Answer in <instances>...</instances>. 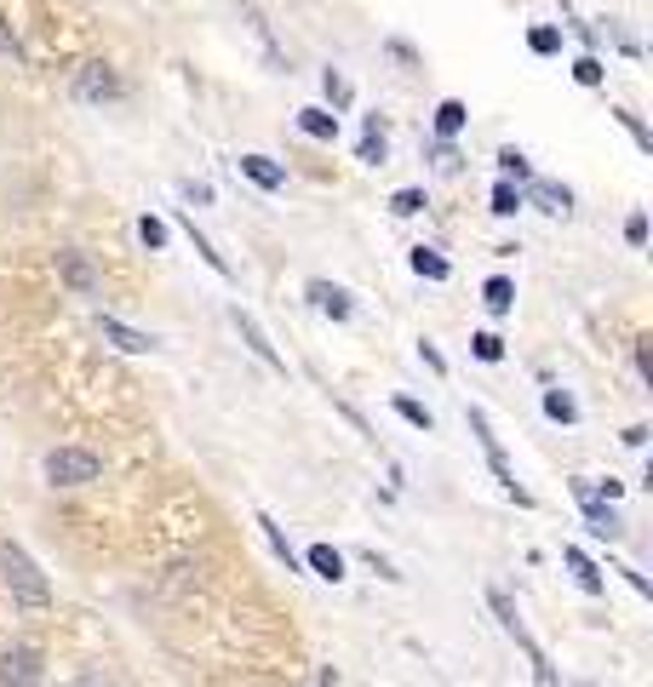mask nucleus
<instances>
[{
    "instance_id": "nucleus-1",
    "label": "nucleus",
    "mask_w": 653,
    "mask_h": 687,
    "mask_svg": "<svg viewBox=\"0 0 653 687\" xmlns=\"http://www.w3.org/2000/svg\"><path fill=\"white\" fill-rule=\"evenodd\" d=\"M0 579H7V591L18 607H53V584L46 573L35 568V556L23 550L18 539H0Z\"/></svg>"
},
{
    "instance_id": "nucleus-2",
    "label": "nucleus",
    "mask_w": 653,
    "mask_h": 687,
    "mask_svg": "<svg viewBox=\"0 0 653 687\" xmlns=\"http://www.w3.org/2000/svg\"><path fill=\"white\" fill-rule=\"evenodd\" d=\"M98 476H104V458L92 447H53L46 453V481H53V488H92Z\"/></svg>"
},
{
    "instance_id": "nucleus-3",
    "label": "nucleus",
    "mask_w": 653,
    "mask_h": 687,
    "mask_svg": "<svg viewBox=\"0 0 653 687\" xmlns=\"http://www.w3.org/2000/svg\"><path fill=\"white\" fill-rule=\"evenodd\" d=\"M465 424L476 430V442H482V453H488V465H493V476H499V488H505L516 504H522V511H527V504H534V493H527V488H516V470H511V458H505V447H499V436H493V424H488V413H482V407H465Z\"/></svg>"
},
{
    "instance_id": "nucleus-4",
    "label": "nucleus",
    "mask_w": 653,
    "mask_h": 687,
    "mask_svg": "<svg viewBox=\"0 0 653 687\" xmlns=\"http://www.w3.org/2000/svg\"><path fill=\"white\" fill-rule=\"evenodd\" d=\"M69 92H75V104H98V110H104V104H115V98L127 92V87H121L115 64H104V58H87L81 69L69 75Z\"/></svg>"
},
{
    "instance_id": "nucleus-5",
    "label": "nucleus",
    "mask_w": 653,
    "mask_h": 687,
    "mask_svg": "<svg viewBox=\"0 0 653 687\" xmlns=\"http://www.w3.org/2000/svg\"><path fill=\"white\" fill-rule=\"evenodd\" d=\"M41 682H46V659H41V648L12 642L7 653H0V687H41Z\"/></svg>"
},
{
    "instance_id": "nucleus-6",
    "label": "nucleus",
    "mask_w": 653,
    "mask_h": 687,
    "mask_svg": "<svg viewBox=\"0 0 653 687\" xmlns=\"http://www.w3.org/2000/svg\"><path fill=\"white\" fill-rule=\"evenodd\" d=\"M58 282H64L75 298H98V293H104V275H98V264L87 259L81 247H64V252H58Z\"/></svg>"
},
{
    "instance_id": "nucleus-7",
    "label": "nucleus",
    "mask_w": 653,
    "mask_h": 687,
    "mask_svg": "<svg viewBox=\"0 0 653 687\" xmlns=\"http://www.w3.org/2000/svg\"><path fill=\"white\" fill-rule=\"evenodd\" d=\"M230 327H236V333H241V344H247V350H253V355H259V362H264L270 373H282V378H287V355H282V350H275V344H270V333H264V327H259L253 316H247V310H241V304H236V310H230Z\"/></svg>"
},
{
    "instance_id": "nucleus-8",
    "label": "nucleus",
    "mask_w": 653,
    "mask_h": 687,
    "mask_svg": "<svg viewBox=\"0 0 653 687\" xmlns=\"http://www.w3.org/2000/svg\"><path fill=\"white\" fill-rule=\"evenodd\" d=\"M98 333H104L115 350H127V355H149L161 339L156 333H138V327H127V321H115V316H98Z\"/></svg>"
},
{
    "instance_id": "nucleus-9",
    "label": "nucleus",
    "mask_w": 653,
    "mask_h": 687,
    "mask_svg": "<svg viewBox=\"0 0 653 687\" xmlns=\"http://www.w3.org/2000/svg\"><path fill=\"white\" fill-rule=\"evenodd\" d=\"M236 167H241V178H247V184H259L264 195L287 190V167H282V161H270V156H241Z\"/></svg>"
},
{
    "instance_id": "nucleus-10",
    "label": "nucleus",
    "mask_w": 653,
    "mask_h": 687,
    "mask_svg": "<svg viewBox=\"0 0 653 687\" xmlns=\"http://www.w3.org/2000/svg\"><path fill=\"white\" fill-rule=\"evenodd\" d=\"M580 511H585V527H591V539H625V522L614 504H602V499H580Z\"/></svg>"
},
{
    "instance_id": "nucleus-11",
    "label": "nucleus",
    "mask_w": 653,
    "mask_h": 687,
    "mask_svg": "<svg viewBox=\"0 0 653 687\" xmlns=\"http://www.w3.org/2000/svg\"><path fill=\"white\" fill-rule=\"evenodd\" d=\"M305 293H310V304H316V310H321V316H333V321H350V316H356V304H350V293H344V287H333V282H310Z\"/></svg>"
},
{
    "instance_id": "nucleus-12",
    "label": "nucleus",
    "mask_w": 653,
    "mask_h": 687,
    "mask_svg": "<svg viewBox=\"0 0 653 687\" xmlns=\"http://www.w3.org/2000/svg\"><path fill=\"white\" fill-rule=\"evenodd\" d=\"M562 562H568V573H573V579H580V591H585V596H602V591H608V579L596 573V562H591V556H585L580 545H568V550H562Z\"/></svg>"
},
{
    "instance_id": "nucleus-13",
    "label": "nucleus",
    "mask_w": 653,
    "mask_h": 687,
    "mask_svg": "<svg viewBox=\"0 0 653 687\" xmlns=\"http://www.w3.org/2000/svg\"><path fill=\"white\" fill-rule=\"evenodd\" d=\"M298 562H305L316 579H326V584H339V579H344V556H339L333 545H310L305 556H298Z\"/></svg>"
},
{
    "instance_id": "nucleus-14",
    "label": "nucleus",
    "mask_w": 653,
    "mask_h": 687,
    "mask_svg": "<svg viewBox=\"0 0 653 687\" xmlns=\"http://www.w3.org/2000/svg\"><path fill=\"white\" fill-rule=\"evenodd\" d=\"M298 133H305V138H321V144H333V138H339V115H333V110H321V104H310V110H298Z\"/></svg>"
},
{
    "instance_id": "nucleus-15",
    "label": "nucleus",
    "mask_w": 653,
    "mask_h": 687,
    "mask_svg": "<svg viewBox=\"0 0 653 687\" xmlns=\"http://www.w3.org/2000/svg\"><path fill=\"white\" fill-rule=\"evenodd\" d=\"M436 138H459L465 133V126H470V110H465V98H442V104H436Z\"/></svg>"
},
{
    "instance_id": "nucleus-16",
    "label": "nucleus",
    "mask_w": 653,
    "mask_h": 687,
    "mask_svg": "<svg viewBox=\"0 0 653 687\" xmlns=\"http://www.w3.org/2000/svg\"><path fill=\"white\" fill-rule=\"evenodd\" d=\"M408 264H413V275H424V282H454V264H447L436 247H413Z\"/></svg>"
},
{
    "instance_id": "nucleus-17",
    "label": "nucleus",
    "mask_w": 653,
    "mask_h": 687,
    "mask_svg": "<svg viewBox=\"0 0 653 687\" xmlns=\"http://www.w3.org/2000/svg\"><path fill=\"white\" fill-rule=\"evenodd\" d=\"M179 224H184V236H190V247L201 252V264H207L213 275H224V282H230V259H224V252H218V247H213L207 236H201V229H195V218H179Z\"/></svg>"
},
{
    "instance_id": "nucleus-18",
    "label": "nucleus",
    "mask_w": 653,
    "mask_h": 687,
    "mask_svg": "<svg viewBox=\"0 0 653 687\" xmlns=\"http://www.w3.org/2000/svg\"><path fill=\"white\" fill-rule=\"evenodd\" d=\"M259 527H264V545L275 550V556H282V562H287V573H305V562H298V556H293V545H287V533H282V522H275L270 511H259Z\"/></svg>"
},
{
    "instance_id": "nucleus-19",
    "label": "nucleus",
    "mask_w": 653,
    "mask_h": 687,
    "mask_svg": "<svg viewBox=\"0 0 653 687\" xmlns=\"http://www.w3.org/2000/svg\"><path fill=\"white\" fill-rule=\"evenodd\" d=\"M482 304H488L493 316H511V310H516V282H511V275H488Z\"/></svg>"
},
{
    "instance_id": "nucleus-20",
    "label": "nucleus",
    "mask_w": 653,
    "mask_h": 687,
    "mask_svg": "<svg viewBox=\"0 0 653 687\" xmlns=\"http://www.w3.org/2000/svg\"><path fill=\"white\" fill-rule=\"evenodd\" d=\"M534 201H539L550 218H568V213H573V195H568L562 184H550V178H534Z\"/></svg>"
},
{
    "instance_id": "nucleus-21",
    "label": "nucleus",
    "mask_w": 653,
    "mask_h": 687,
    "mask_svg": "<svg viewBox=\"0 0 653 687\" xmlns=\"http://www.w3.org/2000/svg\"><path fill=\"white\" fill-rule=\"evenodd\" d=\"M356 156H362L367 167H385V161H390V144H385L379 115H367V133H362V149H356Z\"/></svg>"
},
{
    "instance_id": "nucleus-22",
    "label": "nucleus",
    "mask_w": 653,
    "mask_h": 687,
    "mask_svg": "<svg viewBox=\"0 0 653 687\" xmlns=\"http://www.w3.org/2000/svg\"><path fill=\"white\" fill-rule=\"evenodd\" d=\"M545 419L550 424H580V401L568 390H545Z\"/></svg>"
},
{
    "instance_id": "nucleus-23",
    "label": "nucleus",
    "mask_w": 653,
    "mask_h": 687,
    "mask_svg": "<svg viewBox=\"0 0 653 687\" xmlns=\"http://www.w3.org/2000/svg\"><path fill=\"white\" fill-rule=\"evenodd\" d=\"M138 241H144V252H167V241H172V229H167V218H156V213H144V218H138Z\"/></svg>"
},
{
    "instance_id": "nucleus-24",
    "label": "nucleus",
    "mask_w": 653,
    "mask_h": 687,
    "mask_svg": "<svg viewBox=\"0 0 653 687\" xmlns=\"http://www.w3.org/2000/svg\"><path fill=\"white\" fill-rule=\"evenodd\" d=\"M527 207V195L516 190V184H505V178H499V184H493V218H516Z\"/></svg>"
},
{
    "instance_id": "nucleus-25",
    "label": "nucleus",
    "mask_w": 653,
    "mask_h": 687,
    "mask_svg": "<svg viewBox=\"0 0 653 687\" xmlns=\"http://www.w3.org/2000/svg\"><path fill=\"white\" fill-rule=\"evenodd\" d=\"M527 53H534V58H557L562 53V30H550V23L527 30Z\"/></svg>"
},
{
    "instance_id": "nucleus-26",
    "label": "nucleus",
    "mask_w": 653,
    "mask_h": 687,
    "mask_svg": "<svg viewBox=\"0 0 653 687\" xmlns=\"http://www.w3.org/2000/svg\"><path fill=\"white\" fill-rule=\"evenodd\" d=\"M390 407H396V413L408 419L413 430H424V436H431V430H436V419H431V407H424V401H413V396H396Z\"/></svg>"
},
{
    "instance_id": "nucleus-27",
    "label": "nucleus",
    "mask_w": 653,
    "mask_h": 687,
    "mask_svg": "<svg viewBox=\"0 0 653 687\" xmlns=\"http://www.w3.org/2000/svg\"><path fill=\"white\" fill-rule=\"evenodd\" d=\"M499 172H505V184H511V178H522V184H534V167H527V156H522V149H499Z\"/></svg>"
},
{
    "instance_id": "nucleus-28",
    "label": "nucleus",
    "mask_w": 653,
    "mask_h": 687,
    "mask_svg": "<svg viewBox=\"0 0 653 687\" xmlns=\"http://www.w3.org/2000/svg\"><path fill=\"white\" fill-rule=\"evenodd\" d=\"M470 355H476V362H505V339H499V333H470Z\"/></svg>"
},
{
    "instance_id": "nucleus-29",
    "label": "nucleus",
    "mask_w": 653,
    "mask_h": 687,
    "mask_svg": "<svg viewBox=\"0 0 653 687\" xmlns=\"http://www.w3.org/2000/svg\"><path fill=\"white\" fill-rule=\"evenodd\" d=\"M321 92H326V104H333V110H350V98H356L339 69H326V75H321Z\"/></svg>"
},
{
    "instance_id": "nucleus-30",
    "label": "nucleus",
    "mask_w": 653,
    "mask_h": 687,
    "mask_svg": "<svg viewBox=\"0 0 653 687\" xmlns=\"http://www.w3.org/2000/svg\"><path fill=\"white\" fill-rule=\"evenodd\" d=\"M424 207H431V195H424V190H396V195H390V213H396V218H413V213H424Z\"/></svg>"
},
{
    "instance_id": "nucleus-31",
    "label": "nucleus",
    "mask_w": 653,
    "mask_h": 687,
    "mask_svg": "<svg viewBox=\"0 0 653 687\" xmlns=\"http://www.w3.org/2000/svg\"><path fill=\"white\" fill-rule=\"evenodd\" d=\"M573 81H580V87H602V81H608V69H602L596 53H585V58H573Z\"/></svg>"
},
{
    "instance_id": "nucleus-32",
    "label": "nucleus",
    "mask_w": 653,
    "mask_h": 687,
    "mask_svg": "<svg viewBox=\"0 0 653 687\" xmlns=\"http://www.w3.org/2000/svg\"><path fill=\"white\" fill-rule=\"evenodd\" d=\"M614 121H619V126H625V133H631V138H637V149H642V156H653V133H648V126H642V121H637L631 110H614Z\"/></svg>"
},
{
    "instance_id": "nucleus-33",
    "label": "nucleus",
    "mask_w": 653,
    "mask_h": 687,
    "mask_svg": "<svg viewBox=\"0 0 653 687\" xmlns=\"http://www.w3.org/2000/svg\"><path fill=\"white\" fill-rule=\"evenodd\" d=\"M625 241H631L637 252L648 247V218H642V213H631V218H625Z\"/></svg>"
},
{
    "instance_id": "nucleus-34",
    "label": "nucleus",
    "mask_w": 653,
    "mask_h": 687,
    "mask_svg": "<svg viewBox=\"0 0 653 687\" xmlns=\"http://www.w3.org/2000/svg\"><path fill=\"white\" fill-rule=\"evenodd\" d=\"M431 156H436V167H447V172L459 167V149H454V138H436V144H431Z\"/></svg>"
},
{
    "instance_id": "nucleus-35",
    "label": "nucleus",
    "mask_w": 653,
    "mask_h": 687,
    "mask_svg": "<svg viewBox=\"0 0 653 687\" xmlns=\"http://www.w3.org/2000/svg\"><path fill=\"white\" fill-rule=\"evenodd\" d=\"M419 362L431 367V373H447V362H442V350L431 344V339H419Z\"/></svg>"
},
{
    "instance_id": "nucleus-36",
    "label": "nucleus",
    "mask_w": 653,
    "mask_h": 687,
    "mask_svg": "<svg viewBox=\"0 0 653 687\" xmlns=\"http://www.w3.org/2000/svg\"><path fill=\"white\" fill-rule=\"evenodd\" d=\"M362 562H367L373 573H379V579H390V584H401V573H396V568L385 562V556H379V550H367V556H362Z\"/></svg>"
},
{
    "instance_id": "nucleus-37",
    "label": "nucleus",
    "mask_w": 653,
    "mask_h": 687,
    "mask_svg": "<svg viewBox=\"0 0 653 687\" xmlns=\"http://www.w3.org/2000/svg\"><path fill=\"white\" fill-rule=\"evenodd\" d=\"M69 687H121V682H115V676H104V671H81Z\"/></svg>"
},
{
    "instance_id": "nucleus-38",
    "label": "nucleus",
    "mask_w": 653,
    "mask_h": 687,
    "mask_svg": "<svg viewBox=\"0 0 653 687\" xmlns=\"http://www.w3.org/2000/svg\"><path fill=\"white\" fill-rule=\"evenodd\" d=\"M637 373H642V385H653V350H648V339L637 344Z\"/></svg>"
},
{
    "instance_id": "nucleus-39",
    "label": "nucleus",
    "mask_w": 653,
    "mask_h": 687,
    "mask_svg": "<svg viewBox=\"0 0 653 687\" xmlns=\"http://www.w3.org/2000/svg\"><path fill=\"white\" fill-rule=\"evenodd\" d=\"M625 447H648V424H631V430H625Z\"/></svg>"
}]
</instances>
